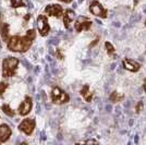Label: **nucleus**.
<instances>
[{
    "label": "nucleus",
    "mask_w": 146,
    "mask_h": 145,
    "mask_svg": "<svg viewBox=\"0 0 146 145\" xmlns=\"http://www.w3.org/2000/svg\"><path fill=\"white\" fill-rule=\"evenodd\" d=\"M86 143H97V142L96 141H87Z\"/></svg>",
    "instance_id": "4be33fe9"
},
{
    "label": "nucleus",
    "mask_w": 146,
    "mask_h": 145,
    "mask_svg": "<svg viewBox=\"0 0 146 145\" xmlns=\"http://www.w3.org/2000/svg\"><path fill=\"white\" fill-rule=\"evenodd\" d=\"M143 87H144V91H145V93H146V79H145V81H144V84H143Z\"/></svg>",
    "instance_id": "412c9836"
},
{
    "label": "nucleus",
    "mask_w": 146,
    "mask_h": 145,
    "mask_svg": "<svg viewBox=\"0 0 146 145\" xmlns=\"http://www.w3.org/2000/svg\"><path fill=\"white\" fill-rule=\"evenodd\" d=\"M35 126H36V123H35V119L34 118H26V119H24L19 124V130L24 132L26 135H30L34 131Z\"/></svg>",
    "instance_id": "20e7f679"
},
{
    "label": "nucleus",
    "mask_w": 146,
    "mask_h": 145,
    "mask_svg": "<svg viewBox=\"0 0 146 145\" xmlns=\"http://www.w3.org/2000/svg\"><path fill=\"white\" fill-rule=\"evenodd\" d=\"M105 46H106V48H107V51H108V54L109 55H113L115 54V48H113V46L110 44V43H106L105 44Z\"/></svg>",
    "instance_id": "6ab92c4d"
},
{
    "label": "nucleus",
    "mask_w": 146,
    "mask_h": 145,
    "mask_svg": "<svg viewBox=\"0 0 146 145\" xmlns=\"http://www.w3.org/2000/svg\"><path fill=\"white\" fill-rule=\"evenodd\" d=\"M7 88H8V83H6V82H0V96L3 95V93L6 92Z\"/></svg>",
    "instance_id": "a211bd4d"
},
{
    "label": "nucleus",
    "mask_w": 146,
    "mask_h": 145,
    "mask_svg": "<svg viewBox=\"0 0 146 145\" xmlns=\"http://www.w3.org/2000/svg\"><path fill=\"white\" fill-rule=\"evenodd\" d=\"M11 6L13 8H19V7H25V3L23 2V0H10Z\"/></svg>",
    "instance_id": "f3484780"
},
{
    "label": "nucleus",
    "mask_w": 146,
    "mask_h": 145,
    "mask_svg": "<svg viewBox=\"0 0 146 145\" xmlns=\"http://www.w3.org/2000/svg\"><path fill=\"white\" fill-rule=\"evenodd\" d=\"M145 25H146V22H145Z\"/></svg>",
    "instance_id": "b1692460"
},
{
    "label": "nucleus",
    "mask_w": 146,
    "mask_h": 145,
    "mask_svg": "<svg viewBox=\"0 0 146 145\" xmlns=\"http://www.w3.org/2000/svg\"><path fill=\"white\" fill-rule=\"evenodd\" d=\"M90 11L92 14L96 15V17H100V18H107V10L103 7V5L100 2H98L96 0H94L90 6Z\"/></svg>",
    "instance_id": "423d86ee"
},
{
    "label": "nucleus",
    "mask_w": 146,
    "mask_h": 145,
    "mask_svg": "<svg viewBox=\"0 0 146 145\" xmlns=\"http://www.w3.org/2000/svg\"><path fill=\"white\" fill-rule=\"evenodd\" d=\"M92 26V21H90L87 18L81 17L75 21L74 27L76 32H83V31H88Z\"/></svg>",
    "instance_id": "6e6552de"
},
{
    "label": "nucleus",
    "mask_w": 146,
    "mask_h": 145,
    "mask_svg": "<svg viewBox=\"0 0 146 145\" xmlns=\"http://www.w3.org/2000/svg\"><path fill=\"white\" fill-rule=\"evenodd\" d=\"M81 95H82V97L85 99V102H87V103H90L92 100V97H93V95H92L91 93V90H90V86L86 84L83 86V88L81 90Z\"/></svg>",
    "instance_id": "4468645a"
},
{
    "label": "nucleus",
    "mask_w": 146,
    "mask_h": 145,
    "mask_svg": "<svg viewBox=\"0 0 146 145\" xmlns=\"http://www.w3.org/2000/svg\"><path fill=\"white\" fill-rule=\"evenodd\" d=\"M74 17H75L74 11L68 9L67 11H66V13H64V17H63V24H64V27H66V29L69 27V25H70V23L73 21Z\"/></svg>",
    "instance_id": "ddd939ff"
},
{
    "label": "nucleus",
    "mask_w": 146,
    "mask_h": 145,
    "mask_svg": "<svg viewBox=\"0 0 146 145\" xmlns=\"http://www.w3.org/2000/svg\"><path fill=\"white\" fill-rule=\"evenodd\" d=\"M122 65H123V67H124L127 70L132 71V72L139 71L141 68V65L139 62H136V61H134V60H131V59H124V60L122 61Z\"/></svg>",
    "instance_id": "9b49d317"
},
{
    "label": "nucleus",
    "mask_w": 146,
    "mask_h": 145,
    "mask_svg": "<svg viewBox=\"0 0 146 145\" xmlns=\"http://www.w3.org/2000/svg\"><path fill=\"white\" fill-rule=\"evenodd\" d=\"M60 1H63V2H71L72 0H60Z\"/></svg>",
    "instance_id": "5701e85b"
},
{
    "label": "nucleus",
    "mask_w": 146,
    "mask_h": 145,
    "mask_svg": "<svg viewBox=\"0 0 146 145\" xmlns=\"http://www.w3.org/2000/svg\"><path fill=\"white\" fill-rule=\"evenodd\" d=\"M122 98H123V95H120L119 93L113 92V93L111 94V96H110V100L113 102V103H118V102L122 100Z\"/></svg>",
    "instance_id": "dca6fc26"
},
{
    "label": "nucleus",
    "mask_w": 146,
    "mask_h": 145,
    "mask_svg": "<svg viewBox=\"0 0 146 145\" xmlns=\"http://www.w3.org/2000/svg\"><path fill=\"white\" fill-rule=\"evenodd\" d=\"M70 97L64 91H62L59 87H54L51 91V100L54 104L57 105H62L69 102Z\"/></svg>",
    "instance_id": "7ed1b4c3"
},
{
    "label": "nucleus",
    "mask_w": 146,
    "mask_h": 145,
    "mask_svg": "<svg viewBox=\"0 0 146 145\" xmlns=\"http://www.w3.org/2000/svg\"><path fill=\"white\" fill-rule=\"evenodd\" d=\"M20 60L15 57H7L2 61V76L11 78L17 74Z\"/></svg>",
    "instance_id": "f03ea898"
},
{
    "label": "nucleus",
    "mask_w": 146,
    "mask_h": 145,
    "mask_svg": "<svg viewBox=\"0 0 146 145\" xmlns=\"http://www.w3.org/2000/svg\"><path fill=\"white\" fill-rule=\"evenodd\" d=\"M45 12L50 17H56V18H61L63 9L60 5H49L45 8Z\"/></svg>",
    "instance_id": "1a4fd4ad"
},
{
    "label": "nucleus",
    "mask_w": 146,
    "mask_h": 145,
    "mask_svg": "<svg viewBox=\"0 0 146 145\" xmlns=\"http://www.w3.org/2000/svg\"><path fill=\"white\" fill-rule=\"evenodd\" d=\"M144 107V105H143V102H139L137 105H136V107H135V110H136V112H140L141 110L143 109Z\"/></svg>",
    "instance_id": "aec40b11"
},
{
    "label": "nucleus",
    "mask_w": 146,
    "mask_h": 145,
    "mask_svg": "<svg viewBox=\"0 0 146 145\" xmlns=\"http://www.w3.org/2000/svg\"><path fill=\"white\" fill-rule=\"evenodd\" d=\"M0 31H1V37H2V41L3 42L8 43V41L10 39V34H9V24L5 23V22H1L0 23Z\"/></svg>",
    "instance_id": "f8f14e48"
},
{
    "label": "nucleus",
    "mask_w": 146,
    "mask_h": 145,
    "mask_svg": "<svg viewBox=\"0 0 146 145\" xmlns=\"http://www.w3.org/2000/svg\"><path fill=\"white\" fill-rule=\"evenodd\" d=\"M37 29H38V32L42 36H46L50 31V26H49L48 23V19L46 15H39L37 18Z\"/></svg>",
    "instance_id": "39448f33"
},
{
    "label": "nucleus",
    "mask_w": 146,
    "mask_h": 145,
    "mask_svg": "<svg viewBox=\"0 0 146 145\" xmlns=\"http://www.w3.org/2000/svg\"><path fill=\"white\" fill-rule=\"evenodd\" d=\"M36 37V32L34 30H29L24 36H11L7 43V47L13 53H25L31 48L32 44Z\"/></svg>",
    "instance_id": "f257e3e1"
},
{
    "label": "nucleus",
    "mask_w": 146,
    "mask_h": 145,
    "mask_svg": "<svg viewBox=\"0 0 146 145\" xmlns=\"http://www.w3.org/2000/svg\"><path fill=\"white\" fill-rule=\"evenodd\" d=\"M12 134V131H11V128L9 127L6 123H2L0 126V144L3 143V142H7L8 140L10 139Z\"/></svg>",
    "instance_id": "9d476101"
},
{
    "label": "nucleus",
    "mask_w": 146,
    "mask_h": 145,
    "mask_svg": "<svg viewBox=\"0 0 146 145\" xmlns=\"http://www.w3.org/2000/svg\"><path fill=\"white\" fill-rule=\"evenodd\" d=\"M32 107H33V102H32V98L30 96H26L25 99L21 103V105L19 106L18 112L19 115L21 116H26L29 115L32 110Z\"/></svg>",
    "instance_id": "0eeeda50"
},
{
    "label": "nucleus",
    "mask_w": 146,
    "mask_h": 145,
    "mask_svg": "<svg viewBox=\"0 0 146 145\" xmlns=\"http://www.w3.org/2000/svg\"><path fill=\"white\" fill-rule=\"evenodd\" d=\"M1 109H2V111H3L6 115L9 116V117H13V116L15 115V112H14L12 109H11V107H10L8 104L2 105V106H1Z\"/></svg>",
    "instance_id": "2eb2a0df"
}]
</instances>
